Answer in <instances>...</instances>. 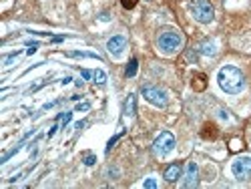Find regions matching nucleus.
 Wrapping results in <instances>:
<instances>
[{
    "label": "nucleus",
    "mask_w": 251,
    "mask_h": 189,
    "mask_svg": "<svg viewBox=\"0 0 251 189\" xmlns=\"http://www.w3.org/2000/svg\"><path fill=\"white\" fill-rule=\"evenodd\" d=\"M217 82L227 95H239L245 89V75L237 67L225 65L217 73Z\"/></svg>",
    "instance_id": "f257e3e1"
},
{
    "label": "nucleus",
    "mask_w": 251,
    "mask_h": 189,
    "mask_svg": "<svg viewBox=\"0 0 251 189\" xmlns=\"http://www.w3.org/2000/svg\"><path fill=\"white\" fill-rule=\"evenodd\" d=\"M199 185V167L195 161H189L185 167V179H183V187H197Z\"/></svg>",
    "instance_id": "0eeeda50"
},
{
    "label": "nucleus",
    "mask_w": 251,
    "mask_h": 189,
    "mask_svg": "<svg viewBox=\"0 0 251 189\" xmlns=\"http://www.w3.org/2000/svg\"><path fill=\"white\" fill-rule=\"evenodd\" d=\"M135 99H137V97L131 93L129 99H127V103H125V115H129V117L135 115Z\"/></svg>",
    "instance_id": "f8f14e48"
},
{
    "label": "nucleus",
    "mask_w": 251,
    "mask_h": 189,
    "mask_svg": "<svg viewBox=\"0 0 251 189\" xmlns=\"http://www.w3.org/2000/svg\"><path fill=\"white\" fill-rule=\"evenodd\" d=\"M191 85H193V89H195V91H205V87H207V77H205V75H201V73H199V75H195Z\"/></svg>",
    "instance_id": "9b49d317"
},
{
    "label": "nucleus",
    "mask_w": 251,
    "mask_h": 189,
    "mask_svg": "<svg viewBox=\"0 0 251 189\" xmlns=\"http://www.w3.org/2000/svg\"><path fill=\"white\" fill-rule=\"evenodd\" d=\"M141 95L145 97V101H149L151 105H155V107H167V93L159 87H151V85H145L141 89Z\"/></svg>",
    "instance_id": "39448f33"
},
{
    "label": "nucleus",
    "mask_w": 251,
    "mask_h": 189,
    "mask_svg": "<svg viewBox=\"0 0 251 189\" xmlns=\"http://www.w3.org/2000/svg\"><path fill=\"white\" fill-rule=\"evenodd\" d=\"M137 69H139V62H137V58H133L129 65H127V71H125V75H127V77H135L137 75Z\"/></svg>",
    "instance_id": "ddd939ff"
},
{
    "label": "nucleus",
    "mask_w": 251,
    "mask_h": 189,
    "mask_svg": "<svg viewBox=\"0 0 251 189\" xmlns=\"http://www.w3.org/2000/svg\"><path fill=\"white\" fill-rule=\"evenodd\" d=\"M91 109V105L89 103H80V105H76V111H89Z\"/></svg>",
    "instance_id": "6ab92c4d"
},
{
    "label": "nucleus",
    "mask_w": 251,
    "mask_h": 189,
    "mask_svg": "<svg viewBox=\"0 0 251 189\" xmlns=\"http://www.w3.org/2000/svg\"><path fill=\"white\" fill-rule=\"evenodd\" d=\"M69 56H73V58H99L95 53H69Z\"/></svg>",
    "instance_id": "dca6fc26"
},
{
    "label": "nucleus",
    "mask_w": 251,
    "mask_h": 189,
    "mask_svg": "<svg viewBox=\"0 0 251 189\" xmlns=\"http://www.w3.org/2000/svg\"><path fill=\"white\" fill-rule=\"evenodd\" d=\"M18 54H20V53H12L10 56H6V58H4V65H10V62H12V60H14Z\"/></svg>",
    "instance_id": "aec40b11"
},
{
    "label": "nucleus",
    "mask_w": 251,
    "mask_h": 189,
    "mask_svg": "<svg viewBox=\"0 0 251 189\" xmlns=\"http://www.w3.org/2000/svg\"><path fill=\"white\" fill-rule=\"evenodd\" d=\"M191 14L197 23L201 25H209L211 20L215 18V10H213V4L209 2V0H191Z\"/></svg>",
    "instance_id": "7ed1b4c3"
},
{
    "label": "nucleus",
    "mask_w": 251,
    "mask_h": 189,
    "mask_svg": "<svg viewBox=\"0 0 251 189\" xmlns=\"http://www.w3.org/2000/svg\"><path fill=\"white\" fill-rule=\"evenodd\" d=\"M137 2H139V0H121V4H123V8H127V10L135 8V6H137Z\"/></svg>",
    "instance_id": "f3484780"
},
{
    "label": "nucleus",
    "mask_w": 251,
    "mask_h": 189,
    "mask_svg": "<svg viewBox=\"0 0 251 189\" xmlns=\"http://www.w3.org/2000/svg\"><path fill=\"white\" fill-rule=\"evenodd\" d=\"M125 49H127V38L117 34V36H111L107 40V51L113 54V56H121L125 53Z\"/></svg>",
    "instance_id": "6e6552de"
},
{
    "label": "nucleus",
    "mask_w": 251,
    "mask_h": 189,
    "mask_svg": "<svg viewBox=\"0 0 251 189\" xmlns=\"http://www.w3.org/2000/svg\"><path fill=\"white\" fill-rule=\"evenodd\" d=\"M231 173L237 181L251 179V157H237L231 163Z\"/></svg>",
    "instance_id": "423d86ee"
},
{
    "label": "nucleus",
    "mask_w": 251,
    "mask_h": 189,
    "mask_svg": "<svg viewBox=\"0 0 251 189\" xmlns=\"http://www.w3.org/2000/svg\"><path fill=\"white\" fill-rule=\"evenodd\" d=\"M80 75H82V79H91V77H93L91 71H80Z\"/></svg>",
    "instance_id": "4be33fe9"
},
{
    "label": "nucleus",
    "mask_w": 251,
    "mask_h": 189,
    "mask_svg": "<svg viewBox=\"0 0 251 189\" xmlns=\"http://www.w3.org/2000/svg\"><path fill=\"white\" fill-rule=\"evenodd\" d=\"M173 149H175V135H173L171 131H163V133L153 141V151H155V155H159V157L169 155Z\"/></svg>",
    "instance_id": "20e7f679"
},
{
    "label": "nucleus",
    "mask_w": 251,
    "mask_h": 189,
    "mask_svg": "<svg viewBox=\"0 0 251 189\" xmlns=\"http://www.w3.org/2000/svg\"><path fill=\"white\" fill-rule=\"evenodd\" d=\"M95 161H97V157H95V155H89L85 163H87V165H95Z\"/></svg>",
    "instance_id": "412c9836"
},
{
    "label": "nucleus",
    "mask_w": 251,
    "mask_h": 189,
    "mask_svg": "<svg viewBox=\"0 0 251 189\" xmlns=\"http://www.w3.org/2000/svg\"><path fill=\"white\" fill-rule=\"evenodd\" d=\"M157 47L165 54H175L183 47V34L175 28H165L157 36Z\"/></svg>",
    "instance_id": "f03ea898"
},
{
    "label": "nucleus",
    "mask_w": 251,
    "mask_h": 189,
    "mask_svg": "<svg viewBox=\"0 0 251 189\" xmlns=\"http://www.w3.org/2000/svg\"><path fill=\"white\" fill-rule=\"evenodd\" d=\"M199 51H201L203 54H209V56H213V54L217 53V49H215V43H213V40H203L201 47H199Z\"/></svg>",
    "instance_id": "9d476101"
},
{
    "label": "nucleus",
    "mask_w": 251,
    "mask_h": 189,
    "mask_svg": "<svg viewBox=\"0 0 251 189\" xmlns=\"http://www.w3.org/2000/svg\"><path fill=\"white\" fill-rule=\"evenodd\" d=\"M143 187H145V189H155V187H157V181H155V179H147V181L143 183Z\"/></svg>",
    "instance_id": "a211bd4d"
},
{
    "label": "nucleus",
    "mask_w": 251,
    "mask_h": 189,
    "mask_svg": "<svg viewBox=\"0 0 251 189\" xmlns=\"http://www.w3.org/2000/svg\"><path fill=\"white\" fill-rule=\"evenodd\" d=\"M93 79L95 82H99V85H104V81H107V75H104V71H93Z\"/></svg>",
    "instance_id": "2eb2a0df"
},
{
    "label": "nucleus",
    "mask_w": 251,
    "mask_h": 189,
    "mask_svg": "<svg viewBox=\"0 0 251 189\" xmlns=\"http://www.w3.org/2000/svg\"><path fill=\"white\" fill-rule=\"evenodd\" d=\"M205 131H203V137H211V139H215L217 137V131H215V125H211V123H207L205 127H203Z\"/></svg>",
    "instance_id": "4468645a"
},
{
    "label": "nucleus",
    "mask_w": 251,
    "mask_h": 189,
    "mask_svg": "<svg viewBox=\"0 0 251 189\" xmlns=\"http://www.w3.org/2000/svg\"><path fill=\"white\" fill-rule=\"evenodd\" d=\"M181 171H183L181 163H171V165L165 169V179L173 183V181H177V179L181 177Z\"/></svg>",
    "instance_id": "1a4fd4ad"
}]
</instances>
